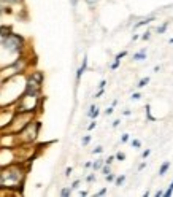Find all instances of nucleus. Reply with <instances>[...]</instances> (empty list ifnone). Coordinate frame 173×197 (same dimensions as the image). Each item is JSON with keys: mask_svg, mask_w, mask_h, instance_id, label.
<instances>
[{"mask_svg": "<svg viewBox=\"0 0 173 197\" xmlns=\"http://www.w3.org/2000/svg\"><path fill=\"white\" fill-rule=\"evenodd\" d=\"M26 48V38L21 35L11 32L10 35L3 37L0 40V59H5L3 61V65L5 67L8 64H11L13 61H16L18 57L24 53Z\"/></svg>", "mask_w": 173, "mask_h": 197, "instance_id": "obj_1", "label": "nucleus"}, {"mask_svg": "<svg viewBox=\"0 0 173 197\" xmlns=\"http://www.w3.org/2000/svg\"><path fill=\"white\" fill-rule=\"evenodd\" d=\"M26 167L21 162H13L0 167V189H18L26 180Z\"/></svg>", "mask_w": 173, "mask_h": 197, "instance_id": "obj_2", "label": "nucleus"}, {"mask_svg": "<svg viewBox=\"0 0 173 197\" xmlns=\"http://www.w3.org/2000/svg\"><path fill=\"white\" fill-rule=\"evenodd\" d=\"M40 129H42V122L38 119H32L26 127H22V129L16 134L18 143L19 145H32L38 138Z\"/></svg>", "mask_w": 173, "mask_h": 197, "instance_id": "obj_3", "label": "nucleus"}, {"mask_svg": "<svg viewBox=\"0 0 173 197\" xmlns=\"http://www.w3.org/2000/svg\"><path fill=\"white\" fill-rule=\"evenodd\" d=\"M43 72L35 70L29 73L26 76V86H24V92L29 94H42V88H43Z\"/></svg>", "mask_w": 173, "mask_h": 197, "instance_id": "obj_4", "label": "nucleus"}, {"mask_svg": "<svg viewBox=\"0 0 173 197\" xmlns=\"http://www.w3.org/2000/svg\"><path fill=\"white\" fill-rule=\"evenodd\" d=\"M15 116V110H0V130H5Z\"/></svg>", "mask_w": 173, "mask_h": 197, "instance_id": "obj_5", "label": "nucleus"}, {"mask_svg": "<svg viewBox=\"0 0 173 197\" xmlns=\"http://www.w3.org/2000/svg\"><path fill=\"white\" fill-rule=\"evenodd\" d=\"M86 68H88V56L83 57V64L78 67V70H76V83H80L81 76H83V73L86 72Z\"/></svg>", "mask_w": 173, "mask_h": 197, "instance_id": "obj_6", "label": "nucleus"}, {"mask_svg": "<svg viewBox=\"0 0 173 197\" xmlns=\"http://www.w3.org/2000/svg\"><path fill=\"white\" fill-rule=\"evenodd\" d=\"M100 114V110L95 107V105H91V108H89V111H88V116L91 118V119H95Z\"/></svg>", "mask_w": 173, "mask_h": 197, "instance_id": "obj_7", "label": "nucleus"}, {"mask_svg": "<svg viewBox=\"0 0 173 197\" xmlns=\"http://www.w3.org/2000/svg\"><path fill=\"white\" fill-rule=\"evenodd\" d=\"M11 32H13L11 26H0V38H3V37L10 35Z\"/></svg>", "mask_w": 173, "mask_h": 197, "instance_id": "obj_8", "label": "nucleus"}, {"mask_svg": "<svg viewBox=\"0 0 173 197\" xmlns=\"http://www.w3.org/2000/svg\"><path fill=\"white\" fill-rule=\"evenodd\" d=\"M134 59H135V61H143V59H146V49H142V51L135 53Z\"/></svg>", "mask_w": 173, "mask_h": 197, "instance_id": "obj_9", "label": "nucleus"}, {"mask_svg": "<svg viewBox=\"0 0 173 197\" xmlns=\"http://www.w3.org/2000/svg\"><path fill=\"white\" fill-rule=\"evenodd\" d=\"M168 168H170V162L167 161V162H164L162 166H161V168H159V175H165Z\"/></svg>", "mask_w": 173, "mask_h": 197, "instance_id": "obj_10", "label": "nucleus"}, {"mask_svg": "<svg viewBox=\"0 0 173 197\" xmlns=\"http://www.w3.org/2000/svg\"><path fill=\"white\" fill-rule=\"evenodd\" d=\"M102 166H103V161L102 159H99V161H95V162H92V170L95 172V170H100V168H102Z\"/></svg>", "mask_w": 173, "mask_h": 197, "instance_id": "obj_11", "label": "nucleus"}, {"mask_svg": "<svg viewBox=\"0 0 173 197\" xmlns=\"http://www.w3.org/2000/svg\"><path fill=\"white\" fill-rule=\"evenodd\" d=\"M154 19V18H146V19H143V21H140L138 24H135V29H138V27H142V26H146V24H149Z\"/></svg>", "mask_w": 173, "mask_h": 197, "instance_id": "obj_12", "label": "nucleus"}, {"mask_svg": "<svg viewBox=\"0 0 173 197\" xmlns=\"http://www.w3.org/2000/svg\"><path fill=\"white\" fill-rule=\"evenodd\" d=\"M72 194V187H62L61 189V196L62 197H68Z\"/></svg>", "mask_w": 173, "mask_h": 197, "instance_id": "obj_13", "label": "nucleus"}, {"mask_svg": "<svg viewBox=\"0 0 173 197\" xmlns=\"http://www.w3.org/2000/svg\"><path fill=\"white\" fill-rule=\"evenodd\" d=\"M146 118H148V121H151V122L156 121V118L151 116V107H149V105H146Z\"/></svg>", "mask_w": 173, "mask_h": 197, "instance_id": "obj_14", "label": "nucleus"}, {"mask_svg": "<svg viewBox=\"0 0 173 197\" xmlns=\"http://www.w3.org/2000/svg\"><path fill=\"white\" fill-rule=\"evenodd\" d=\"M148 83H149V78L146 76V78H142V80L138 81V84H137V86H138V88H145V86H146Z\"/></svg>", "mask_w": 173, "mask_h": 197, "instance_id": "obj_15", "label": "nucleus"}, {"mask_svg": "<svg viewBox=\"0 0 173 197\" xmlns=\"http://www.w3.org/2000/svg\"><path fill=\"white\" fill-rule=\"evenodd\" d=\"M126 181V175H121V176H118V178H115V183H116V186H121L122 183Z\"/></svg>", "mask_w": 173, "mask_h": 197, "instance_id": "obj_16", "label": "nucleus"}, {"mask_svg": "<svg viewBox=\"0 0 173 197\" xmlns=\"http://www.w3.org/2000/svg\"><path fill=\"white\" fill-rule=\"evenodd\" d=\"M100 170H102V173H103V175H108V173L111 172V170H110V166H108V164H105V166H102V168H100Z\"/></svg>", "mask_w": 173, "mask_h": 197, "instance_id": "obj_17", "label": "nucleus"}, {"mask_svg": "<svg viewBox=\"0 0 173 197\" xmlns=\"http://www.w3.org/2000/svg\"><path fill=\"white\" fill-rule=\"evenodd\" d=\"M167 27H168V22H165V24H162L161 27H157V32H159V34H164V32L167 30Z\"/></svg>", "mask_w": 173, "mask_h": 197, "instance_id": "obj_18", "label": "nucleus"}, {"mask_svg": "<svg viewBox=\"0 0 173 197\" xmlns=\"http://www.w3.org/2000/svg\"><path fill=\"white\" fill-rule=\"evenodd\" d=\"M132 146H134L135 149H138L140 146H142V141H140V140H132Z\"/></svg>", "mask_w": 173, "mask_h": 197, "instance_id": "obj_19", "label": "nucleus"}, {"mask_svg": "<svg viewBox=\"0 0 173 197\" xmlns=\"http://www.w3.org/2000/svg\"><path fill=\"white\" fill-rule=\"evenodd\" d=\"M89 141H91V135H86V137H83L81 143H83V146H86V145H89Z\"/></svg>", "mask_w": 173, "mask_h": 197, "instance_id": "obj_20", "label": "nucleus"}, {"mask_svg": "<svg viewBox=\"0 0 173 197\" xmlns=\"http://www.w3.org/2000/svg\"><path fill=\"white\" fill-rule=\"evenodd\" d=\"M172 192H173V183L170 185V187H168V189L164 192V196H165V197H170V196H172Z\"/></svg>", "mask_w": 173, "mask_h": 197, "instance_id": "obj_21", "label": "nucleus"}, {"mask_svg": "<svg viewBox=\"0 0 173 197\" xmlns=\"http://www.w3.org/2000/svg\"><path fill=\"white\" fill-rule=\"evenodd\" d=\"M115 159H118V161H124V159H126V154H124V153H116Z\"/></svg>", "mask_w": 173, "mask_h": 197, "instance_id": "obj_22", "label": "nucleus"}, {"mask_svg": "<svg viewBox=\"0 0 173 197\" xmlns=\"http://www.w3.org/2000/svg\"><path fill=\"white\" fill-rule=\"evenodd\" d=\"M119 64H121V61H118V59H115V62L111 64V67H110V68H111V70H116V68L119 67Z\"/></svg>", "mask_w": 173, "mask_h": 197, "instance_id": "obj_23", "label": "nucleus"}, {"mask_svg": "<svg viewBox=\"0 0 173 197\" xmlns=\"http://www.w3.org/2000/svg\"><path fill=\"white\" fill-rule=\"evenodd\" d=\"M100 153H103V146H97V148L92 149V154H100Z\"/></svg>", "mask_w": 173, "mask_h": 197, "instance_id": "obj_24", "label": "nucleus"}, {"mask_svg": "<svg viewBox=\"0 0 173 197\" xmlns=\"http://www.w3.org/2000/svg\"><path fill=\"white\" fill-rule=\"evenodd\" d=\"M115 178H116V176H115V175H113V173H111V172H110V173H108V175H105V180H107V181H115Z\"/></svg>", "mask_w": 173, "mask_h": 197, "instance_id": "obj_25", "label": "nucleus"}, {"mask_svg": "<svg viewBox=\"0 0 173 197\" xmlns=\"http://www.w3.org/2000/svg\"><path fill=\"white\" fill-rule=\"evenodd\" d=\"M127 56V51H122V53H119V54H116V57L115 59H118V61H121L122 57H126Z\"/></svg>", "mask_w": 173, "mask_h": 197, "instance_id": "obj_26", "label": "nucleus"}, {"mask_svg": "<svg viewBox=\"0 0 173 197\" xmlns=\"http://www.w3.org/2000/svg\"><path fill=\"white\" fill-rule=\"evenodd\" d=\"M149 37H151V32H149V30H146V32H145V34L142 35V38L145 40V42H146V40H149Z\"/></svg>", "mask_w": 173, "mask_h": 197, "instance_id": "obj_27", "label": "nucleus"}, {"mask_svg": "<svg viewBox=\"0 0 173 197\" xmlns=\"http://www.w3.org/2000/svg\"><path fill=\"white\" fill-rule=\"evenodd\" d=\"M113 111H115V107H108L105 110V114H107V116H110V114H113Z\"/></svg>", "mask_w": 173, "mask_h": 197, "instance_id": "obj_28", "label": "nucleus"}, {"mask_svg": "<svg viewBox=\"0 0 173 197\" xmlns=\"http://www.w3.org/2000/svg\"><path fill=\"white\" fill-rule=\"evenodd\" d=\"M95 180V173H91V175H88V178H86V181L88 183H92Z\"/></svg>", "mask_w": 173, "mask_h": 197, "instance_id": "obj_29", "label": "nucleus"}, {"mask_svg": "<svg viewBox=\"0 0 173 197\" xmlns=\"http://www.w3.org/2000/svg\"><path fill=\"white\" fill-rule=\"evenodd\" d=\"M113 161H115V156H110V157H108V159H105L103 162H105V164H108V166H111V164H113Z\"/></svg>", "mask_w": 173, "mask_h": 197, "instance_id": "obj_30", "label": "nucleus"}, {"mask_svg": "<svg viewBox=\"0 0 173 197\" xmlns=\"http://www.w3.org/2000/svg\"><path fill=\"white\" fill-rule=\"evenodd\" d=\"M95 126H97V122H95V119H92V122L88 126V130H92V129H95Z\"/></svg>", "mask_w": 173, "mask_h": 197, "instance_id": "obj_31", "label": "nucleus"}, {"mask_svg": "<svg viewBox=\"0 0 173 197\" xmlns=\"http://www.w3.org/2000/svg\"><path fill=\"white\" fill-rule=\"evenodd\" d=\"M105 86H107V80H102L99 83V89H105Z\"/></svg>", "mask_w": 173, "mask_h": 197, "instance_id": "obj_32", "label": "nucleus"}, {"mask_svg": "<svg viewBox=\"0 0 173 197\" xmlns=\"http://www.w3.org/2000/svg\"><path fill=\"white\" fill-rule=\"evenodd\" d=\"M149 154H151V149H145L143 153H142V157H145V159H146Z\"/></svg>", "mask_w": 173, "mask_h": 197, "instance_id": "obj_33", "label": "nucleus"}, {"mask_svg": "<svg viewBox=\"0 0 173 197\" xmlns=\"http://www.w3.org/2000/svg\"><path fill=\"white\" fill-rule=\"evenodd\" d=\"M78 186H80V180H75L73 183H72V186H70V187H72V189H76Z\"/></svg>", "mask_w": 173, "mask_h": 197, "instance_id": "obj_34", "label": "nucleus"}, {"mask_svg": "<svg viewBox=\"0 0 173 197\" xmlns=\"http://www.w3.org/2000/svg\"><path fill=\"white\" fill-rule=\"evenodd\" d=\"M121 141H122V143L129 141V134H124V135H122V137H121Z\"/></svg>", "mask_w": 173, "mask_h": 197, "instance_id": "obj_35", "label": "nucleus"}, {"mask_svg": "<svg viewBox=\"0 0 173 197\" xmlns=\"http://www.w3.org/2000/svg\"><path fill=\"white\" fill-rule=\"evenodd\" d=\"M72 172H73V168H72V167H67V168H65V176H70Z\"/></svg>", "mask_w": 173, "mask_h": 197, "instance_id": "obj_36", "label": "nucleus"}, {"mask_svg": "<svg viewBox=\"0 0 173 197\" xmlns=\"http://www.w3.org/2000/svg\"><path fill=\"white\" fill-rule=\"evenodd\" d=\"M140 97H142V94H140V92H134V94H132V99H134V100H138Z\"/></svg>", "mask_w": 173, "mask_h": 197, "instance_id": "obj_37", "label": "nucleus"}, {"mask_svg": "<svg viewBox=\"0 0 173 197\" xmlns=\"http://www.w3.org/2000/svg\"><path fill=\"white\" fill-rule=\"evenodd\" d=\"M105 194H107V187H103V189H100L97 192V196H105Z\"/></svg>", "mask_w": 173, "mask_h": 197, "instance_id": "obj_38", "label": "nucleus"}, {"mask_svg": "<svg viewBox=\"0 0 173 197\" xmlns=\"http://www.w3.org/2000/svg\"><path fill=\"white\" fill-rule=\"evenodd\" d=\"M3 2H7V3H19L21 0H3Z\"/></svg>", "mask_w": 173, "mask_h": 197, "instance_id": "obj_39", "label": "nucleus"}, {"mask_svg": "<svg viewBox=\"0 0 173 197\" xmlns=\"http://www.w3.org/2000/svg\"><path fill=\"white\" fill-rule=\"evenodd\" d=\"M100 95H103V89H99V92L95 94V99H97V97H100Z\"/></svg>", "mask_w": 173, "mask_h": 197, "instance_id": "obj_40", "label": "nucleus"}, {"mask_svg": "<svg viewBox=\"0 0 173 197\" xmlns=\"http://www.w3.org/2000/svg\"><path fill=\"white\" fill-rule=\"evenodd\" d=\"M119 119H116V121H113V127H118V126H119Z\"/></svg>", "mask_w": 173, "mask_h": 197, "instance_id": "obj_41", "label": "nucleus"}, {"mask_svg": "<svg viewBox=\"0 0 173 197\" xmlns=\"http://www.w3.org/2000/svg\"><path fill=\"white\" fill-rule=\"evenodd\" d=\"M161 196H164V191H161V189H159V191L156 192V197H161Z\"/></svg>", "mask_w": 173, "mask_h": 197, "instance_id": "obj_42", "label": "nucleus"}, {"mask_svg": "<svg viewBox=\"0 0 173 197\" xmlns=\"http://www.w3.org/2000/svg\"><path fill=\"white\" fill-rule=\"evenodd\" d=\"M146 167V162H143V164H140V167H138V170H143V168Z\"/></svg>", "mask_w": 173, "mask_h": 197, "instance_id": "obj_43", "label": "nucleus"}, {"mask_svg": "<svg viewBox=\"0 0 173 197\" xmlns=\"http://www.w3.org/2000/svg\"><path fill=\"white\" fill-rule=\"evenodd\" d=\"M3 11H5V8H3V5H2V3H0V16L3 15Z\"/></svg>", "mask_w": 173, "mask_h": 197, "instance_id": "obj_44", "label": "nucleus"}, {"mask_svg": "<svg viewBox=\"0 0 173 197\" xmlns=\"http://www.w3.org/2000/svg\"><path fill=\"white\" fill-rule=\"evenodd\" d=\"M130 114H132L130 110H126V111H124V116H130Z\"/></svg>", "mask_w": 173, "mask_h": 197, "instance_id": "obj_45", "label": "nucleus"}, {"mask_svg": "<svg viewBox=\"0 0 173 197\" xmlns=\"http://www.w3.org/2000/svg\"><path fill=\"white\" fill-rule=\"evenodd\" d=\"M91 166H92V162H86V164H84V167H86V168H89Z\"/></svg>", "mask_w": 173, "mask_h": 197, "instance_id": "obj_46", "label": "nucleus"}, {"mask_svg": "<svg viewBox=\"0 0 173 197\" xmlns=\"http://www.w3.org/2000/svg\"><path fill=\"white\" fill-rule=\"evenodd\" d=\"M72 5H73V7H76V0H72Z\"/></svg>", "mask_w": 173, "mask_h": 197, "instance_id": "obj_47", "label": "nucleus"}, {"mask_svg": "<svg viewBox=\"0 0 173 197\" xmlns=\"http://www.w3.org/2000/svg\"><path fill=\"white\" fill-rule=\"evenodd\" d=\"M172 43H173V38H170V45H172Z\"/></svg>", "mask_w": 173, "mask_h": 197, "instance_id": "obj_48", "label": "nucleus"}]
</instances>
